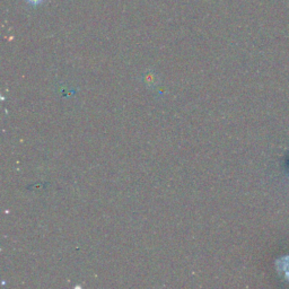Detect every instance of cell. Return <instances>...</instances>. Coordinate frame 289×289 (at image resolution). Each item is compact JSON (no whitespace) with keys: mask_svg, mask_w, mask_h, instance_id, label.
<instances>
[{"mask_svg":"<svg viewBox=\"0 0 289 289\" xmlns=\"http://www.w3.org/2000/svg\"><path fill=\"white\" fill-rule=\"evenodd\" d=\"M23 2L29 9H37L43 7L48 0H23Z\"/></svg>","mask_w":289,"mask_h":289,"instance_id":"1","label":"cell"}]
</instances>
